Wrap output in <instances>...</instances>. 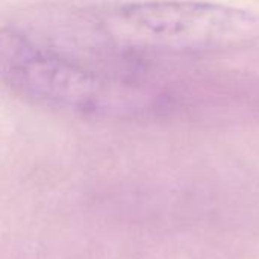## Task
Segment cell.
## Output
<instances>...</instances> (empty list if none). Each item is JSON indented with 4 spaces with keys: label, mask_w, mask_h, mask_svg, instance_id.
Masks as SVG:
<instances>
[{
    "label": "cell",
    "mask_w": 259,
    "mask_h": 259,
    "mask_svg": "<svg viewBox=\"0 0 259 259\" xmlns=\"http://www.w3.org/2000/svg\"><path fill=\"white\" fill-rule=\"evenodd\" d=\"M114 24L131 42L170 50L229 49L259 39V14L199 0L129 3Z\"/></svg>",
    "instance_id": "1"
},
{
    "label": "cell",
    "mask_w": 259,
    "mask_h": 259,
    "mask_svg": "<svg viewBox=\"0 0 259 259\" xmlns=\"http://www.w3.org/2000/svg\"><path fill=\"white\" fill-rule=\"evenodd\" d=\"M0 82L35 103L80 114L109 111L117 99L102 77L12 29H0Z\"/></svg>",
    "instance_id": "2"
}]
</instances>
